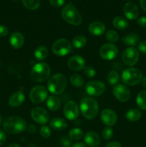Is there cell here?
<instances>
[{"instance_id": "obj_1", "label": "cell", "mask_w": 146, "mask_h": 147, "mask_svg": "<svg viewBox=\"0 0 146 147\" xmlns=\"http://www.w3.org/2000/svg\"><path fill=\"white\" fill-rule=\"evenodd\" d=\"M3 129L7 133L17 134L24 131L27 129V124L19 116H10L4 121Z\"/></svg>"}, {"instance_id": "obj_2", "label": "cell", "mask_w": 146, "mask_h": 147, "mask_svg": "<svg viewBox=\"0 0 146 147\" xmlns=\"http://www.w3.org/2000/svg\"><path fill=\"white\" fill-rule=\"evenodd\" d=\"M80 109L85 119L92 120L97 116L99 111V105L93 98H84L80 101Z\"/></svg>"}, {"instance_id": "obj_3", "label": "cell", "mask_w": 146, "mask_h": 147, "mask_svg": "<svg viewBox=\"0 0 146 147\" xmlns=\"http://www.w3.org/2000/svg\"><path fill=\"white\" fill-rule=\"evenodd\" d=\"M67 80L65 76L61 73H57L52 76L47 83V88L51 93L59 95L65 90Z\"/></svg>"}, {"instance_id": "obj_4", "label": "cell", "mask_w": 146, "mask_h": 147, "mask_svg": "<svg viewBox=\"0 0 146 147\" xmlns=\"http://www.w3.org/2000/svg\"><path fill=\"white\" fill-rule=\"evenodd\" d=\"M61 15L64 21L72 25H80L82 22V15L72 3L67 4L62 9Z\"/></svg>"}, {"instance_id": "obj_5", "label": "cell", "mask_w": 146, "mask_h": 147, "mask_svg": "<svg viewBox=\"0 0 146 147\" xmlns=\"http://www.w3.org/2000/svg\"><path fill=\"white\" fill-rule=\"evenodd\" d=\"M51 73V70L47 63H38L34 65L31 71V78L34 81L37 83L45 81L49 78Z\"/></svg>"}, {"instance_id": "obj_6", "label": "cell", "mask_w": 146, "mask_h": 147, "mask_svg": "<svg viewBox=\"0 0 146 147\" xmlns=\"http://www.w3.org/2000/svg\"><path fill=\"white\" fill-rule=\"evenodd\" d=\"M143 79L141 70L135 67H129L125 69L122 74V80L127 86H133L138 84Z\"/></svg>"}, {"instance_id": "obj_7", "label": "cell", "mask_w": 146, "mask_h": 147, "mask_svg": "<svg viewBox=\"0 0 146 147\" xmlns=\"http://www.w3.org/2000/svg\"><path fill=\"white\" fill-rule=\"evenodd\" d=\"M52 50L55 55L62 57L67 55L71 52L72 45L70 41L66 39H60L53 44Z\"/></svg>"}, {"instance_id": "obj_8", "label": "cell", "mask_w": 146, "mask_h": 147, "mask_svg": "<svg viewBox=\"0 0 146 147\" xmlns=\"http://www.w3.org/2000/svg\"><path fill=\"white\" fill-rule=\"evenodd\" d=\"M105 85L99 80H92L85 85V91L92 97H98L105 91Z\"/></svg>"}, {"instance_id": "obj_9", "label": "cell", "mask_w": 146, "mask_h": 147, "mask_svg": "<svg viewBox=\"0 0 146 147\" xmlns=\"http://www.w3.org/2000/svg\"><path fill=\"white\" fill-rule=\"evenodd\" d=\"M48 96L47 90L42 86H36L31 90L29 98L32 103H42L46 100Z\"/></svg>"}, {"instance_id": "obj_10", "label": "cell", "mask_w": 146, "mask_h": 147, "mask_svg": "<svg viewBox=\"0 0 146 147\" xmlns=\"http://www.w3.org/2000/svg\"><path fill=\"white\" fill-rule=\"evenodd\" d=\"M123 61L126 65L133 66L139 60V53L135 47H130L125 49L122 55Z\"/></svg>"}, {"instance_id": "obj_11", "label": "cell", "mask_w": 146, "mask_h": 147, "mask_svg": "<svg viewBox=\"0 0 146 147\" xmlns=\"http://www.w3.org/2000/svg\"><path fill=\"white\" fill-rule=\"evenodd\" d=\"M63 113L67 119L70 121L75 120L80 114V109L77 103L74 100L67 102L64 106Z\"/></svg>"}, {"instance_id": "obj_12", "label": "cell", "mask_w": 146, "mask_h": 147, "mask_svg": "<svg viewBox=\"0 0 146 147\" xmlns=\"http://www.w3.org/2000/svg\"><path fill=\"white\" fill-rule=\"evenodd\" d=\"M31 116L33 120L39 124L44 125L50 120V114L47 110L42 107H35L31 111Z\"/></svg>"}, {"instance_id": "obj_13", "label": "cell", "mask_w": 146, "mask_h": 147, "mask_svg": "<svg viewBox=\"0 0 146 147\" xmlns=\"http://www.w3.org/2000/svg\"><path fill=\"white\" fill-rule=\"evenodd\" d=\"M117 54H118V49L113 43H107L100 47V55L104 60H113L117 57Z\"/></svg>"}, {"instance_id": "obj_14", "label": "cell", "mask_w": 146, "mask_h": 147, "mask_svg": "<svg viewBox=\"0 0 146 147\" xmlns=\"http://www.w3.org/2000/svg\"><path fill=\"white\" fill-rule=\"evenodd\" d=\"M113 93L115 98L122 103L127 102L130 97V92L128 88L123 84H117L113 89Z\"/></svg>"}, {"instance_id": "obj_15", "label": "cell", "mask_w": 146, "mask_h": 147, "mask_svg": "<svg viewBox=\"0 0 146 147\" xmlns=\"http://www.w3.org/2000/svg\"><path fill=\"white\" fill-rule=\"evenodd\" d=\"M67 65L73 71H80L85 67V60L80 55H74L69 58Z\"/></svg>"}, {"instance_id": "obj_16", "label": "cell", "mask_w": 146, "mask_h": 147, "mask_svg": "<svg viewBox=\"0 0 146 147\" xmlns=\"http://www.w3.org/2000/svg\"><path fill=\"white\" fill-rule=\"evenodd\" d=\"M100 117L102 121L107 126H112L115 125L117 120V116L115 112L109 109H104L102 111Z\"/></svg>"}, {"instance_id": "obj_17", "label": "cell", "mask_w": 146, "mask_h": 147, "mask_svg": "<svg viewBox=\"0 0 146 147\" xmlns=\"http://www.w3.org/2000/svg\"><path fill=\"white\" fill-rule=\"evenodd\" d=\"M123 12L125 16L128 20H136L139 15V9L137 6L133 2H127L123 7Z\"/></svg>"}, {"instance_id": "obj_18", "label": "cell", "mask_w": 146, "mask_h": 147, "mask_svg": "<svg viewBox=\"0 0 146 147\" xmlns=\"http://www.w3.org/2000/svg\"><path fill=\"white\" fill-rule=\"evenodd\" d=\"M84 142L90 147H97L101 143V138L94 131H88L84 135Z\"/></svg>"}, {"instance_id": "obj_19", "label": "cell", "mask_w": 146, "mask_h": 147, "mask_svg": "<svg viewBox=\"0 0 146 147\" xmlns=\"http://www.w3.org/2000/svg\"><path fill=\"white\" fill-rule=\"evenodd\" d=\"M88 30L92 35L100 36L105 32V25L101 22H93L89 25Z\"/></svg>"}, {"instance_id": "obj_20", "label": "cell", "mask_w": 146, "mask_h": 147, "mask_svg": "<svg viewBox=\"0 0 146 147\" xmlns=\"http://www.w3.org/2000/svg\"><path fill=\"white\" fill-rule=\"evenodd\" d=\"M25 96L22 91H18L11 95L9 98V105L11 107H18L24 103Z\"/></svg>"}, {"instance_id": "obj_21", "label": "cell", "mask_w": 146, "mask_h": 147, "mask_svg": "<svg viewBox=\"0 0 146 147\" xmlns=\"http://www.w3.org/2000/svg\"><path fill=\"white\" fill-rule=\"evenodd\" d=\"M10 44L14 49H19L23 46L24 42V38L22 34L18 32H13L10 36Z\"/></svg>"}, {"instance_id": "obj_22", "label": "cell", "mask_w": 146, "mask_h": 147, "mask_svg": "<svg viewBox=\"0 0 146 147\" xmlns=\"http://www.w3.org/2000/svg\"><path fill=\"white\" fill-rule=\"evenodd\" d=\"M50 126L53 130L62 131L67 127V123L62 118H54L51 120Z\"/></svg>"}, {"instance_id": "obj_23", "label": "cell", "mask_w": 146, "mask_h": 147, "mask_svg": "<svg viewBox=\"0 0 146 147\" xmlns=\"http://www.w3.org/2000/svg\"><path fill=\"white\" fill-rule=\"evenodd\" d=\"M47 106L52 111H56L61 106V100L57 96H50L47 100Z\"/></svg>"}, {"instance_id": "obj_24", "label": "cell", "mask_w": 146, "mask_h": 147, "mask_svg": "<svg viewBox=\"0 0 146 147\" xmlns=\"http://www.w3.org/2000/svg\"><path fill=\"white\" fill-rule=\"evenodd\" d=\"M139 40H140V37H139L138 34H135V33L128 34L125 37H123V39H122V42L125 45L133 47L135 46L136 45H137Z\"/></svg>"}, {"instance_id": "obj_25", "label": "cell", "mask_w": 146, "mask_h": 147, "mask_svg": "<svg viewBox=\"0 0 146 147\" xmlns=\"http://www.w3.org/2000/svg\"><path fill=\"white\" fill-rule=\"evenodd\" d=\"M113 24L115 28L118 30H125L128 27V22L124 17L118 16L113 20Z\"/></svg>"}, {"instance_id": "obj_26", "label": "cell", "mask_w": 146, "mask_h": 147, "mask_svg": "<svg viewBox=\"0 0 146 147\" xmlns=\"http://www.w3.org/2000/svg\"><path fill=\"white\" fill-rule=\"evenodd\" d=\"M125 116L126 119H127L129 121L135 122L138 121L139 119L141 118L142 113L140 112V111L138 110V109H130L129 111H127V112L126 113Z\"/></svg>"}, {"instance_id": "obj_27", "label": "cell", "mask_w": 146, "mask_h": 147, "mask_svg": "<svg viewBox=\"0 0 146 147\" xmlns=\"http://www.w3.org/2000/svg\"><path fill=\"white\" fill-rule=\"evenodd\" d=\"M48 55V50L44 46H40L34 51V56L39 61L44 60Z\"/></svg>"}, {"instance_id": "obj_28", "label": "cell", "mask_w": 146, "mask_h": 147, "mask_svg": "<svg viewBox=\"0 0 146 147\" xmlns=\"http://www.w3.org/2000/svg\"><path fill=\"white\" fill-rule=\"evenodd\" d=\"M137 106L142 110H146V90H142L138 93L136 98Z\"/></svg>"}, {"instance_id": "obj_29", "label": "cell", "mask_w": 146, "mask_h": 147, "mask_svg": "<svg viewBox=\"0 0 146 147\" xmlns=\"http://www.w3.org/2000/svg\"><path fill=\"white\" fill-rule=\"evenodd\" d=\"M87 44V38L83 35L76 36L72 40V45L75 48H82Z\"/></svg>"}, {"instance_id": "obj_30", "label": "cell", "mask_w": 146, "mask_h": 147, "mask_svg": "<svg viewBox=\"0 0 146 147\" xmlns=\"http://www.w3.org/2000/svg\"><path fill=\"white\" fill-rule=\"evenodd\" d=\"M84 136V132L79 128H74L69 132V137L71 140L77 141L81 139Z\"/></svg>"}, {"instance_id": "obj_31", "label": "cell", "mask_w": 146, "mask_h": 147, "mask_svg": "<svg viewBox=\"0 0 146 147\" xmlns=\"http://www.w3.org/2000/svg\"><path fill=\"white\" fill-rule=\"evenodd\" d=\"M23 5L29 10H36L40 5V0H21Z\"/></svg>"}, {"instance_id": "obj_32", "label": "cell", "mask_w": 146, "mask_h": 147, "mask_svg": "<svg viewBox=\"0 0 146 147\" xmlns=\"http://www.w3.org/2000/svg\"><path fill=\"white\" fill-rule=\"evenodd\" d=\"M70 82L74 87L81 88L84 86V79L80 75L73 74L70 77Z\"/></svg>"}, {"instance_id": "obj_33", "label": "cell", "mask_w": 146, "mask_h": 147, "mask_svg": "<svg viewBox=\"0 0 146 147\" xmlns=\"http://www.w3.org/2000/svg\"><path fill=\"white\" fill-rule=\"evenodd\" d=\"M119 74L115 70H111L107 75V81L111 86H115L119 81Z\"/></svg>"}, {"instance_id": "obj_34", "label": "cell", "mask_w": 146, "mask_h": 147, "mask_svg": "<svg viewBox=\"0 0 146 147\" xmlns=\"http://www.w3.org/2000/svg\"><path fill=\"white\" fill-rule=\"evenodd\" d=\"M105 37L110 42L114 43L118 41L119 35L117 32L114 30H108L105 34Z\"/></svg>"}, {"instance_id": "obj_35", "label": "cell", "mask_w": 146, "mask_h": 147, "mask_svg": "<svg viewBox=\"0 0 146 147\" xmlns=\"http://www.w3.org/2000/svg\"><path fill=\"white\" fill-rule=\"evenodd\" d=\"M113 136V130L110 126H107L102 131V136L105 140H110Z\"/></svg>"}, {"instance_id": "obj_36", "label": "cell", "mask_w": 146, "mask_h": 147, "mask_svg": "<svg viewBox=\"0 0 146 147\" xmlns=\"http://www.w3.org/2000/svg\"><path fill=\"white\" fill-rule=\"evenodd\" d=\"M40 134L44 139H47L51 136V130H50V127L47 126L43 125L40 129Z\"/></svg>"}, {"instance_id": "obj_37", "label": "cell", "mask_w": 146, "mask_h": 147, "mask_svg": "<svg viewBox=\"0 0 146 147\" xmlns=\"http://www.w3.org/2000/svg\"><path fill=\"white\" fill-rule=\"evenodd\" d=\"M84 73L86 76V77L91 78L95 76L96 71L94 69V67H91V66H87L84 68Z\"/></svg>"}, {"instance_id": "obj_38", "label": "cell", "mask_w": 146, "mask_h": 147, "mask_svg": "<svg viewBox=\"0 0 146 147\" xmlns=\"http://www.w3.org/2000/svg\"><path fill=\"white\" fill-rule=\"evenodd\" d=\"M50 4L55 8H60L64 4V0H49Z\"/></svg>"}, {"instance_id": "obj_39", "label": "cell", "mask_w": 146, "mask_h": 147, "mask_svg": "<svg viewBox=\"0 0 146 147\" xmlns=\"http://www.w3.org/2000/svg\"><path fill=\"white\" fill-rule=\"evenodd\" d=\"M60 142L64 146V147H71L72 146V142L70 137H67V136H63L61 139H60Z\"/></svg>"}, {"instance_id": "obj_40", "label": "cell", "mask_w": 146, "mask_h": 147, "mask_svg": "<svg viewBox=\"0 0 146 147\" xmlns=\"http://www.w3.org/2000/svg\"><path fill=\"white\" fill-rule=\"evenodd\" d=\"M138 50L143 54H146V41H142L138 44Z\"/></svg>"}, {"instance_id": "obj_41", "label": "cell", "mask_w": 146, "mask_h": 147, "mask_svg": "<svg viewBox=\"0 0 146 147\" xmlns=\"http://www.w3.org/2000/svg\"><path fill=\"white\" fill-rule=\"evenodd\" d=\"M9 34V30L7 27L4 25H0V36L5 37Z\"/></svg>"}, {"instance_id": "obj_42", "label": "cell", "mask_w": 146, "mask_h": 147, "mask_svg": "<svg viewBox=\"0 0 146 147\" xmlns=\"http://www.w3.org/2000/svg\"><path fill=\"white\" fill-rule=\"evenodd\" d=\"M137 22L140 27L146 28V17H141L137 19Z\"/></svg>"}, {"instance_id": "obj_43", "label": "cell", "mask_w": 146, "mask_h": 147, "mask_svg": "<svg viewBox=\"0 0 146 147\" xmlns=\"http://www.w3.org/2000/svg\"><path fill=\"white\" fill-rule=\"evenodd\" d=\"M6 142V134L3 130L0 129V146H2Z\"/></svg>"}, {"instance_id": "obj_44", "label": "cell", "mask_w": 146, "mask_h": 147, "mask_svg": "<svg viewBox=\"0 0 146 147\" xmlns=\"http://www.w3.org/2000/svg\"><path fill=\"white\" fill-rule=\"evenodd\" d=\"M105 147H122L121 144L117 142H111L107 144Z\"/></svg>"}, {"instance_id": "obj_45", "label": "cell", "mask_w": 146, "mask_h": 147, "mask_svg": "<svg viewBox=\"0 0 146 147\" xmlns=\"http://www.w3.org/2000/svg\"><path fill=\"white\" fill-rule=\"evenodd\" d=\"M140 4L142 9L145 11H146V0H140Z\"/></svg>"}, {"instance_id": "obj_46", "label": "cell", "mask_w": 146, "mask_h": 147, "mask_svg": "<svg viewBox=\"0 0 146 147\" xmlns=\"http://www.w3.org/2000/svg\"><path fill=\"white\" fill-rule=\"evenodd\" d=\"M72 147H87L86 145H84L83 143L81 142H78V143H75Z\"/></svg>"}, {"instance_id": "obj_47", "label": "cell", "mask_w": 146, "mask_h": 147, "mask_svg": "<svg viewBox=\"0 0 146 147\" xmlns=\"http://www.w3.org/2000/svg\"><path fill=\"white\" fill-rule=\"evenodd\" d=\"M28 131L29 132H35L36 131V128L34 125H30L28 128Z\"/></svg>"}, {"instance_id": "obj_48", "label": "cell", "mask_w": 146, "mask_h": 147, "mask_svg": "<svg viewBox=\"0 0 146 147\" xmlns=\"http://www.w3.org/2000/svg\"><path fill=\"white\" fill-rule=\"evenodd\" d=\"M142 85L143 86V87H145L146 88V77L143 78L142 79Z\"/></svg>"}, {"instance_id": "obj_49", "label": "cell", "mask_w": 146, "mask_h": 147, "mask_svg": "<svg viewBox=\"0 0 146 147\" xmlns=\"http://www.w3.org/2000/svg\"><path fill=\"white\" fill-rule=\"evenodd\" d=\"M7 147H21V146H20L19 144H11L9 145Z\"/></svg>"}, {"instance_id": "obj_50", "label": "cell", "mask_w": 146, "mask_h": 147, "mask_svg": "<svg viewBox=\"0 0 146 147\" xmlns=\"http://www.w3.org/2000/svg\"><path fill=\"white\" fill-rule=\"evenodd\" d=\"M1 122H2V119H1V117L0 116V125L1 124Z\"/></svg>"}]
</instances>
